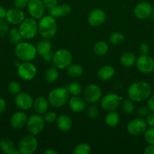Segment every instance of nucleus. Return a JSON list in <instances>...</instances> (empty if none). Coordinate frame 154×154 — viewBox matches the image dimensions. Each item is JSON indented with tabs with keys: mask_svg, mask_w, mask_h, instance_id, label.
Segmentation results:
<instances>
[{
	"mask_svg": "<svg viewBox=\"0 0 154 154\" xmlns=\"http://www.w3.org/2000/svg\"><path fill=\"white\" fill-rule=\"evenodd\" d=\"M146 123L147 126L150 127H154V112L149 113L147 116L146 117Z\"/></svg>",
	"mask_w": 154,
	"mask_h": 154,
	"instance_id": "obj_46",
	"label": "nucleus"
},
{
	"mask_svg": "<svg viewBox=\"0 0 154 154\" xmlns=\"http://www.w3.org/2000/svg\"><path fill=\"white\" fill-rule=\"evenodd\" d=\"M69 99V93L65 87H57L51 90L48 94V100L54 108H61Z\"/></svg>",
	"mask_w": 154,
	"mask_h": 154,
	"instance_id": "obj_4",
	"label": "nucleus"
},
{
	"mask_svg": "<svg viewBox=\"0 0 154 154\" xmlns=\"http://www.w3.org/2000/svg\"><path fill=\"white\" fill-rule=\"evenodd\" d=\"M37 74V69L30 62H24L18 66V75L24 81H31Z\"/></svg>",
	"mask_w": 154,
	"mask_h": 154,
	"instance_id": "obj_10",
	"label": "nucleus"
},
{
	"mask_svg": "<svg viewBox=\"0 0 154 154\" xmlns=\"http://www.w3.org/2000/svg\"><path fill=\"white\" fill-rule=\"evenodd\" d=\"M123 99L122 96H119L116 93H109L102 98L101 106L106 111H115L117 109Z\"/></svg>",
	"mask_w": 154,
	"mask_h": 154,
	"instance_id": "obj_9",
	"label": "nucleus"
},
{
	"mask_svg": "<svg viewBox=\"0 0 154 154\" xmlns=\"http://www.w3.org/2000/svg\"><path fill=\"white\" fill-rule=\"evenodd\" d=\"M153 13L152 5L147 2H141L135 6L134 9V16L140 20H145L150 17Z\"/></svg>",
	"mask_w": 154,
	"mask_h": 154,
	"instance_id": "obj_15",
	"label": "nucleus"
},
{
	"mask_svg": "<svg viewBox=\"0 0 154 154\" xmlns=\"http://www.w3.org/2000/svg\"><path fill=\"white\" fill-rule=\"evenodd\" d=\"M66 89L67 90L69 95L72 96H79L82 92V87L81 84L78 82H75V81L68 84L66 87Z\"/></svg>",
	"mask_w": 154,
	"mask_h": 154,
	"instance_id": "obj_32",
	"label": "nucleus"
},
{
	"mask_svg": "<svg viewBox=\"0 0 154 154\" xmlns=\"http://www.w3.org/2000/svg\"><path fill=\"white\" fill-rule=\"evenodd\" d=\"M115 69L110 65H106L100 68L98 72V76L102 81H107L110 80L114 76Z\"/></svg>",
	"mask_w": 154,
	"mask_h": 154,
	"instance_id": "obj_24",
	"label": "nucleus"
},
{
	"mask_svg": "<svg viewBox=\"0 0 154 154\" xmlns=\"http://www.w3.org/2000/svg\"><path fill=\"white\" fill-rule=\"evenodd\" d=\"M45 121L41 114H33L27 122V131L33 135H38L42 133L45 128Z\"/></svg>",
	"mask_w": 154,
	"mask_h": 154,
	"instance_id": "obj_7",
	"label": "nucleus"
},
{
	"mask_svg": "<svg viewBox=\"0 0 154 154\" xmlns=\"http://www.w3.org/2000/svg\"><path fill=\"white\" fill-rule=\"evenodd\" d=\"M119 122V115L114 111H109L105 117V123L110 127H116Z\"/></svg>",
	"mask_w": 154,
	"mask_h": 154,
	"instance_id": "obj_29",
	"label": "nucleus"
},
{
	"mask_svg": "<svg viewBox=\"0 0 154 154\" xmlns=\"http://www.w3.org/2000/svg\"><path fill=\"white\" fill-rule=\"evenodd\" d=\"M43 153L44 154H57V152L54 150H51V149H48V150H45Z\"/></svg>",
	"mask_w": 154,
	"mask_h": 154,
	"instance_id": "obj_52",
	"label": "nucleus"
},
{
	"mask_svg": "<svg viewBox=\"0 0 154 154\" xmlns=\"http://www.w3.org/2000/svg\"><path fill=\"white\" fill-rule=\"evenodd\" d=\"M91 152V148L90 145L86 143H81L79 144L73 149L72 153L74 154H89Z\"/></svg>",
	"mask_w": 154,
	"mask_h": 154,
	"instance_id": "obj_36",
	"label": "nucleus"
},
{
	"mask_svg": "<svg viewBox=\"0 0 154 154\" xmlns=\"http://www.w3.org/2000/svg\"><path fill=\"white\" fill-rule=\"evenodd\" d=\"M68 105L69 108H70L71 111L76 113L82 112L86 108V103L84 99L79 96H72L71 99L68 101Z\"/></svg>",
	"mask_w": 154,
	"mask_h": 154,
	"instance_id": "obj_21",
	"label": "nucleus"
},
{
	"mask_svg": "<svg viewBox=\"0 0 154 154\" xmlns=\"http://www.w3.org/2000/svg\"><path fill=\"white\" fill-rule=\"evenodd\" d=\"M135 55L131 52H125L122 54L120 57V63L125 67H131L136 63Z\"/></svg>",
	"mask_w": 154,
	"mask_h": 154,
	"instance_id": "obj_27",
	"label": "nucleus"
},
{
	"mask_svg": "<svg viewBox=\"0 0 154 154\" xmlns=\"http://www.w3.org/2000/svg\"><path fill=\"white\" fill-rule=\"evenodd\" d=\"M5 19L7 20L8 23L12 24V25H18L24 20L25 14L21 9L14 8L7 11Z\"/></svg>",
	"mask_w": 154,
	"mask_h": 154,
	"instance_id": "obj_17",
	"label": "nucleus"
},
{
	"mask_svg": "<svg viewBox=\"0 0 154 154\" xmlns=\"http://www.w3.org/2000/svg\"><path fill=\"white\" fill-rule=\"evenodd\" d=\"M144 154H154V144H149L143 150Z\"/></svg>",
	"mask_w": 154,
	"mask_h": 154,
	"instance_id": "obj_48",
	"label": "nucleus"
},
{
	"mask_svg": "<svg viewBox=\"0 0 154 154\" xmlns=\"http://www.w3.org/2000/svg\"><path fill=\"white\" fill-rule=\"evenodd\" d=\"M29 0H14V5L15 8L19 9H23L27 7Z\"/></svg>",
	"mask_w": 154,
	"mask_h": 154,
	"instance_id": "obj_42",
	"label": "nucleus"
},
{
	"mask_svg": "<svg viewBox=\"0 0 154 154\" xmlns=\"http://www.w3.org/2000/svg\"><path fill=\"white\" fill-rule=\"evenodd\" d=\"M9 35H10V42L14 45H18L23 38L19 29L17 28L11 29L9 30Z\"/></svg>",
	"mask_w": 154,
	"mask_h": 154,
	"instance_id": "obj_34",
	"label": "nucleus"
},
{
	"mask_svg": "<svg viewBox=\"0 0 154 154\" xmlns=\"http://www.w3.org/2000/svg\"><path fill=\"white\" fill-rule=\"evenodd\" d=\"M122 111L128 115L132 114L134 111V109H135V106L133 103V101H131L129 99H123L122 102Z\"/></svg>",
	"mask_w": 154,
	"mask_h": 154,
	"instance_id": "obj_33",
	"label": "nucleus"
},
{
	"mask_svg": "<svg viewBox=\"0 0 154 154\" xmlns=\"http://www.w3.org/2000/svg\"><path fill=\"white\" fill-rule=\"evenodd\" d=\"M72 8L68 4L57 5L55 7L49 10V15L54 18L64 17L71 12Z\"/></svg>",
	"mask_w": 154,
	"mask_h": 154,
	"instance_id": "obj_20",
	"label": "nucleus"
},
{
	"mask_svg": "<svg viewBox=\"0 0 154 154\" xmlns=\"http://www.w3.org/2000/svg\"><path fill=\"white\" fill-rule=\"evenodd\" d=\"M143 138L148 144H154V127L149 126L143 133Z\"/></svg>",
	"mask_w": 154,
	"mask_h": 154,
	"instance_id": "obj_37",
	"label": "nucleus"
},
{
	"mask_svg": "<svg viewBox=\"0 0 154 154\" xmlns=\"http://www.w3.org/2000/svg\"><path fill=\"white\" fill-rule=\"evenodd\" d=\"M86 114H87V116L90 119H95L98 116L99 110H98V108L95 105H91V106L88 108Z\"/></svg>",
	"mask_w": 154,
	"mask_h": 154,
	"instance_id": "obj_40",
	"label": "nucleus"
},
{
	"mask_svg": "<svg viewBox=\"0 0 154 154\" xmlns=\"http://www.w3.org/2000/svg\"><path fill=\"white\" fill-rule=\"evenodd\" d=\"M6 108V103L5 100L2 98H0V114L2 113Z\"/></svg>",
	"mask_w": 154,
	"mask_h": 154,
	"instance_id": "obj_50",
	"label": "nucleus"
},
{
	"mask_svg": "<svg viewBox=\"0 0 154 154\" xmlns=\"http://www.w3.org/2000/svg\"><path fill=\"white\" fill-rule=\"evenodd\" d=\"M147 107L150 112H154V94H151L147 99Z\"/></svg>",
	"mask_w": 154,
	"mask_h": 154,
	"instance_id": "obj_47",
	"label": "nucleus"
},
{
	"mask_svg": "<svg viewBox=\"0 0 154 154\" xmlns=\"http://www.w3.org/2000/svg\"><path fill=\"white\" fill-rule=\"evenodd\" d=\"M37 54L42 56H45L50 51H51V43L48 39L45 38L44 40H41L38 42L36 46Z\"/></svg>",
	"mask_w": 154,
	"mask_h": 154,
	"instance_id": "obj_26",
	"label": "nucleus"
},
{
	"mask_svg": "<svg viewBox=\"0 0 154 154\" xmlns=\"http://www.w3.org/2000/svg\"><path fill=\"white\" fill-rule=\"evenodd\" d=\"M57 31V23L55 18L51 15L43 16L38 23V32L44 38L49 39L55 35Z\"/></svg>",
	"mask_w": 154,
	"mask_h": 154,
	"instance_id": "obj_2",
	"label": "nucleus"
},
{
	"mask_svg": "<svg viewBox=\"0 0 154 154\" xmlns=\"http://www.w3.org/2000/svg\"><path fill=\"white\" fill-rule=\"evenodd\" d=\"M147 129L146 120L143 118H134L127 125V130L133 136H139L144 133Z\"/></svg>",
	"mask_w": 154,
	"mask_h": 154,
	"instance_id": "obj_11",
	"label": "nucleus"
},
{
	"mask_svg": "<svg viewBox=\"0 0 154 154\" xmlns=\"http://www.w3.org/2000/svg\"><path fill=\"white\" fill-rule=\"evenodd\" d=\"M14 52L17 57L24 62L32 61L37 55L36 47L31 43L25 42H21L16 45Z\"/></svg>",
	"mask_w": 154,
	"mask_h": 154,
	"instance_id": "obj_3",
	"label": "nucleus"
},
{
	"mask_svg": "<svg viewBox=\"0 0 154 154\" xmlns=\"http://www.w3.org/2000/svg\"><path fill=\"white\" fill-rule=\"evenodd\" d=\"M72 54L68 50L59 49L54 53L52 62L57 69H66L72 64Z\"/></svg>",
	"mask_w": 154,
	"mask_h": 154,
	"instance_id": "obj_5",
	"label": "nucleus"
},
{
	"mask_svg": "<svg viewBox=\"0 0 154 154\" xmlns=\"http://www.w3.org/2000/svg\"><path fill=\"white\" fill-rule=\"evenodd\" d=\"M59 78V72L57 68L51 67L45 72V78L48 83H53Z\"/></svg>",
	"mask_w": 154,
	"mask_h": 154,
	"instance_id": "obj_31",
	"label": "nucleus"
},
{
	"mask_svg": "<svg viewBox=\"0 0 154 154\" xmlns=\"http://www.w3.org/2000/svg\"><path fill=\"white\" fill-rule=\"evenodd\" d=\"M21 87L20 84L17 81H11L8 84V91L11 94L17 95L21 92Z\"/></svg>",
	"mask_w": 154,
	"mask_h": 154,
	"instance_id": "obj_38",
	"label": "nucleus"
},
{
	"mask_svg": "<svg viewBox=\"0 0 154 154\" xmlns=\"http://www.w3.org/2000/svg\"><path fill=\"white\" fill-rule=\"evenodd\" d=\"M57 126L61 132H68L72 126V122L70 117L66 114H60L56 120Z\"/></svg>",
	"mask_w": 154,
	"mask_h": 154,
	"instance_id": "obj_23",
	"label": "nucleus"
},
{
	"mask_svg": "<svg viewBox=\"0 0 154 154\" xmlns=\"http://www.w3.org/2000/svg\"><path fill=\"white\" fill-rule=\"evenodd\" d=\"M66 74L69 78H77L82 76L83 74V68L79 64L69 65L67 67Z\"/></svg>",
	"mask_w": 154,
	"mask_h": 154,
	"instance_id": "obj_28",
	"label": "nucleus"
},
{
	"mask_svg": "<svg viewBox=\"0 0 154 154\" xmlns=\"http://www.w3.org/2000/svg\"><path fill=\"white\" fill-rule=\"evenodd\" d=\"M149 112H150V111L148 108L147 105L146 106L140 107V108H139L138 111H137V114H138V115L140 117H146L149 114Z\"/></svg>",
	"mask_w": 154,
	"mask_h": 154,
	"instance_id": "obj_43",
	"label": "nucleus"
},
{
	"mask_svg": "<svg viewBox=\"0 0 154 154\" xmlns=\"http://www.w3.org/2000/svg\"><path fill=\"white\" fill-rule=\"evenodd\" d=\"M19 30L23 38H33L38 32V23H36V19L33 17L24 19V20L20 24Z\"/></svg>",
	"mask_w": 154,
	"mask_h": 154,
	"instance_id": "obj_6",
	"label": "nucleus"
},
{
	"mask_svg": "<svg viewBox=\"0 0 154 154\" xmlns=\"http://www.w3.org/2000/svg\"><path fill=\"white\" fill-rule=\"evenodd\" d=\"M109 47L105 42L100 41L96 42L93 47V51L96 55L98 56H104L108 52Z\"/></svg>",
	"mask_w": 154,
	"mask_h": 154,
	"instance_id": "obj_30",
	"label": "nucleus"
},
{
	"mask_svg": "<svg viewBox=\"0 0 154 154\" xmlns=\"http://www.w3.org/2000/svg\"><path fill=\"white\" fill-rule=\"evenodd\" d=\"M27 8L30 16L36 20H40L44 16L45 11V7L42 0H29Z\"/></svg>",
	"mask_w": 154,
	"mask_h": 154,
	"instance_id": "obj_14",
	"label": "nucleus"
},
{
	"mask_svg": "<svg viewBox=\"0 0 154 154\" xmlns=\"http://www.w3.org/2000/svg\"><path fill=\"white\" fill-rule=\"evenodd\" d=\"M137 70L143 74H149L154 71V60L152 57L146 55H140L136 60Z\"/></svg>",
	"mask_w": 154,
	"mask_h": 154,
	"instance_id": "obj_13",
	"label": "nucleus"
},
{
	"mask_svg": "<svg viewBox=\"0 0 154 154\" xmlns=\"http://www.w3.org/2000/svg\"><path fill=\"white\" fill-rule=\"evenodd\" d=\"M124 40H125V36L119 32H115L112 33L110 36V42L115 46H117V45L123 43Z\"/></svg>",
	"mask_w": 154,
	"mask_h": 154,
	"instance_id": "obj_35",
	"label": "nucleus"
},
{
	"mask_svg": "<svg viewBox=\"0 0 154 154\" xmlns=\"http://www.w3.org/2000/svg\"><path fill=\"white\" fill-rule=\"evenodd\" d=\"M127 94L128 99L133 102H144L152 94V87L146 81H137L129 86Z\"/></svg>",
	"mask_w": 154,
	"mask_h": 154,
	"instance_id": "obj_1",
	"label": "nucleus"
},
{
	"mask_svg": "<svg viewBox=\"0 0 154 154\" xmlns=\"http://www.w3.org/2000/svg\"><path fill=\"white\" fill-rule=\"evenodd\" d=\"M101 95H102V91L101 87L97 84H89L83 91L84 99L91 104L98 102L101 99Z\"/></svg>",
	"mask_w": 154,
	"mask_h": 154,
	"instance_id": "obj_12",
	"label": "nucleus"
},
{
	"mask_svg": "<svg viewBox=\"0 0 154 154\" xmlns=\"http://www.w3.org/2000/svg\"><path fill=\"white\" fill-rule=\"evenodd\" d=\"M151 17H152V21H153V22H154V12H153V13H152V14L151 15Z\"/></svg>",
	"mask_w": 154,
	"mask_h": 154,
	"instance_id": "obj_53",
	"label": "nucleus"
},
{
	"mask_svg": "<svg viewBox=\"0 0 154 154\" xmlns=\"http://www.w3.org/2000/svg\"><path fill=\"white\" fill-rule=\"evenodd\" d=\"M106 20V14L102 9H94L88 16V22L92 26H101Z\"/></svg>",
	"mask_w": 154,
	"mask_h": 154,
	"instance_id": "obj_18",
	"label": "nucleus"
},
{
	"mask_svg": "<svg viewBox=\"0 0 154 154\" xmlns=\"http://www.w3.org/2000/svg\"><path fill=\"white\" fill-rule=\"evenodd\" d=\"M33 102L32 96L27 93H19L16 95L14 99L15 105L24 111H27L30 109L33 105Z\"/></svg>",
	"mask_w": 154,
	"mask_h": 154,
	"instance_id": "obj_16",
	"label": "nucleus"
},
{
	"mask_svg": "<svg viewBox=\"0 0 154 154\" xmlns=\"http://www.w3.org/2000/svg\"><path fill=\"white\" fill-rule=\"evenodd\" d=\"M48 105L49 102L48 99L43 96H39L34 100L33 107L37 114H45L48 111Z\"/></svg>",
	"mask_w": 154,
	"mask_h": 154,
	"instance_id": "obj_22",
	"label": "nucleus"
},
{
	"mask_svg": "<svg viewBox=\"0 0 154 154\" xmlns=\"http://www.w3.org/2000/svg\"><path fill=\"white\" fill-rule=\"evenodd\" d=\"M38 147V141L35 135H27L23 137L18 143V150L21 154H32Z\"/></svg>",
	"mask_w": 154,
	"mask_h": 154,
	"instance_id": "obj_8",
	"label": "nucleus"
},
{
	"mask_svg": "<svg viewBox=\"0 0 154 154\" xmlns=\"http://www.w3.org/2000/svg\"><path fill=\"white\" fill-rule=\"evenodd\" d=\"M28 117L24 112L18 111L11 116L10 120L11 126L15 129H21L26 126Z\"/></svg>",
	"mask_w": 154,
	"mask_h": 154,
	"instance_id": "obj_19",
	"label": "nucleus"
},
{
	"mask_svg": "<svg viewBox=\"0 0 154 154\" xmlns=\"http://www.w3.org/2000/svg\"><path fill=\"white\" fill-rule=\"evenodd\" d=\"M53 56H54V54H53L51 51H50L49 53H48L47 54H45V56H43V59L45 62H51L53 60Z\"/></svg>",
	"mask_w": 154,
	"mask_h": 154,
	"instance_id": "obj_49",
	"label": "nucleus"
},
{
	"mask_svg": "<svg viewBox=\"0 0 154 154\" xmlns=\"http://www.w3.org/2000/svg\"><path fill=\"white\" fill-rule=\"evenodd\" d=\"M42 2L45 8H48V10L53 8L57 5V0H42Z\"/></svg>",
	"mask_w": 154,
	"mask_h": 154,
	"instance_id": "obj_44",
	"label": "nucleus"
},
{
	"mask_svg": "<svg viewBox=\"0 0 154 154\" xmlns=\"http://www.w3.org/2000/svg\"><path fill=\"white\" fill-rule=\"evenodd\" d=\"M138 51L141 55H146L149 52V47L147 44L143 43L139 46Z\"/></svg>",
	"mask_w": 154,
	"mask_h": 154,
	"instance_id": "obj_45",
	"label": "nucleus"
},
{
	"mask_svg": "<svg viewBox=\"0 0 154 154\" xmlns=\"http://www.w3.org/2000/svg\"><path fill=\"white\" fill-rule=\"evenodd\" d=\"M9 32L8 23L6 20L0 19V36H5Z\"/></svg>",
	"mask_w": 154,
	"mask_h": 154,
	"instance_id": "obj_39",
	"label": "nucleus"
},
{
	"mask_svg": "<svg viewBox=\"0 0 154 154\" xmlns=\"http://www.w3.org/2000/svg\"><path fill=\"white\" fill-rule=\"evenodd\" d=\"M6 13H7V11L3 7L0 6V19H5L6 16Z\"/></svg>",
	"mask_w": 154,
	"mask_h": 154,
	"instance_id": "obj_51",
	"label": "nucleus"
},
{
	"mask_svg": "<svg viewBox=\"0 0 154 154\" xmlns=\"http://www.w3.org/2000/svg\"><path fill=\"white\" fill-rule=\"evenodd\" d=\"M57 118V115L56 113L53 112V111H47L44 116V120H45V123H52L56 121Z\"/></svg>",
	"mask_w": 154,
	"mask_h": 154,
	"instance_id": "obj_41",
	"label": "nucleus"
},
{
	"mask_svg": "<svg viewBox=\"0 0 154 154\" xmlns=\"http://www.w3.org/2000/svg\"><path fill=\"white\" fill-rule=\"evenodd\" d=\"M0 150L6 154H19V150H17L14 144L11 140L5 138L0 141Z\"/></svg>",
	"mask_w": 154,
	"mask_h": 154,
	"instance_id": "obj_25",
	"label": "nucleus"
}]
</instances>
